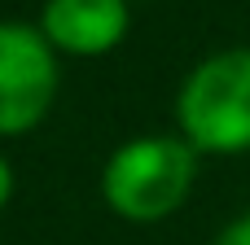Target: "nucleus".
Masks as SVG:
<instances>
[{"instance_id": "1", "label": "nucleus", "mask_w": 250, "mask_h": 245, "mask_svg": "<svg viewBox=\"0 0 250 245\" xmlns=\"http://www.w3.org/2000/svg\"><path fill=\"white\" fill-rule=\"evenodd\" d=\"M198 180V149L185 136H136L119 145L101 171L105 206L127 224L176 215Z\"/></svg>"}, {"instance_id": "2", "label": "nucleus", "mask_w": 250, "mask_h": 245, "mask_svg": "<svg viewBox=\"0 0 250 245\" xmlns=\"http://www.w3.org/2000/svg\"><path fill=\"white\" fill-rule=\"evenodd\" d=\"M180 136L198 153L250 149V48H224L189 70L176 96Z\"/></svg>"}, {"instance_id": "3", "label": "nucleus", "mask_w": 250, "mask_h": 245, "mask_svg": "<svg viewBox=\"0 0 250 245\" xmlns=\"http://www.w3.org/2000/svg\"><path fill=\"white\" fill-rule=\"evenodd\" d=\"M57 57L40 26L0 22V136H22L53 110Z\"/></svg>"}, {"instance_id": "4", "label": "nucleus", "mask_w": 250, "mask_h": 245, "mask_svg": "<svg viewBox=\"0 0 250 245\" xmlns=\"http://www.w3.org/2000/svg\"><path fill=\"white\" fill-rule=\"evenodd\" d=\"M127 22V0H48L40 13L44 39L70 57H101L119 48Z\"/></svg>"}, {"instance_id": "5", "label": "nucleus", "mask_w": 250, "mask_h": 245, "mask_svg": "<svg viewBox=\"0 0 250 245\" xmlns=\"http://www.w3.org/2000/svg\"><path fill=\"white\" fill-rule=\"evenodd\" d=\"M215 245H250V210L242 215V219H233V224L215 237Z\"/></svg>"}, {"instance_id": "6", "label": "nucleus", "mask_w": 250, "mask_h": 245, "mask_svg": "<svg viewBox=\"0 0 250 245\" xmlns=\"http://www.w3.org/2000/svg\"><path fill=\"white\" fill-rule=\"evenodd\" d=\"M9 197H13V167L9 158H0V210L9 206Z\"/></svg>"}]
</instances>
